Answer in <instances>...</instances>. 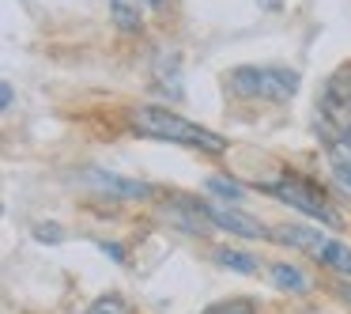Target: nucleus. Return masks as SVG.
Instances as JSON below:
<instances>
[{
  "instance_id": "8",
  "label": "nucleus",
  "mask_w": 351,
  "mask_h": 314,
  "mask_svg": "<svg viewBox=\"0 0 351 314\" xmlns=\"http://www.w3.org/2000/svg\"><path fill=\"white\" fill-rule=\"evenodd\" d=\"M152 0H110V8H114V19L121 31H136L140 19H144V8Z\"/></svg>"
},
{
  "instance_id": "14",
  "label": "nucleus",
  "mask_w": 351,
  "mask_h": 314,
  "mask_svg": "<svg viewBox=\"0 0 351 314\" xmlns=\"http://www.w3.org/2000/svg\"><path fill=\"white\" fill-rule=\"evenodd\" d=\"M204 314H257V306H253L250 299H227V303H215V306H208Z\"/></svg>"
},
{
  "instance_id": "10",
  "label": "nucleus",
  "mask_w": 351,
  "mask_h": 314,
  "mask_svg": "<svg viewBox=\"0 0 351 314\" xmlns=\"http://www.w3.org/2000/svg\"><path fill=\"white\" fill-rule=\"evenodd\" d=\"M215 261H219V265H227V269H234V273H257V258H253V254H242V250H227V246H219V250L212 254Z\"/></svg>"
},
{
  "instance_id": "4",
  "label": "nucleus",
  "mask_w": 351,
  "mask_h": 314,
  "mask_svg": "<svg viewBox=\"0 0 351 314\" xmlns=\"http://www.w3.org/2000/svg\"><path fill=\"white\" fill-rule=\"evenodd\" d=\"M317 133L336 144L340 137L351 133V87L343 80H332L321 95V106H317Z\"/></svg>"
},
{
  "instance_id": "1",
  "label": "nucleus",
  "mask_w": 351,
  "mask_h": 314,
  "mask_svg": "<svg viewBox=\"0 0 351 314\" xmlns=\"http://www.w3.org/2000/svg\"><path fill=\"white\" fill-rule=\"evenodd\" d=\"M132 129L140 137H155V140H174V144H189V148H200L208 155H223L227 152V140L219 133L204 129L197 122H185L182 114H170L162 106H140L132 110Z\"/></svg>"
},
{
  "instance_id": "9",
  "label": "nucleus",
  "mask_w": 351,
  "mask_h": 314,
  "mask_svg": "<svg viewBox=\"0 0 351 314\" xmlns=\"http://www.w3.org/2000/svg\"><path fill=\"white\" fill-rule=\"evenodd\" d=\"M87 178H95V186L114 190V193H121V197H144V193H147V186L125 182V178H117V175H102V170H87Z\"/></svg>"
},
{
  "instance_id": "11",
  "label": "nucleus",
  "mask_w": 351,
  "mask_h": 314,
  "mask_svg": "<svg viewBox=\"0 0 351 314\" xmlns=\"http://www.w3.org/2000/svg\"><path fill=\"white\" fill-rule=\"evenodd\" d=\"M317 261H325V265L340 269L343 276H351V246H343V243H332V238H328V243H325V250H321V258H317Z\"/></svg>"
},
{
  "instance_id": "12",
  "label": "nucleus",
  "mask_w": 351,
  "mask_h": 314,
  "mask_svg": "<svg viewBox=\"0 0 351 314\" xmlns=\"http://www.w3.org/2000/svg\"><path fill=\"white\" fill-rule=\"evenodd\" d=\"M272 284L276 288H283V291H306V276L298 273L295 265H272Z\"/></svg>"
},
{
  "instance_id": "16",
  "label": "nucleus",
  "mask_w": 351,
  "mask_h": 314,
  "mask_svg": "<svg viewBox=\"0 0 351 314\" xmlns=\"http://www.w3.org/2000/svg\"><path fill=\"white\" fill-rule=\"evenodd\" d=\"M34 235L49 238V243H61V227H57V223H38V227H34Z\"/></svg>"
},
{
  "instance_id": "6",
  "label": "nucleus",
  "mask_w": 351,
  "mask_h": 314,
  "mask_svg": "<svg viewBox=\"0 0 351 314\" xmlns=\"http://www.w3.org/2000/svg\"><path fill=\"white\" fill-rule=\"evenodd\" d=\"M272 238L283 246H298V250L313 254V258H321V250H325V243H328L325 235H317V231H310V227H276Z\"/></svg>"
},
{
  "instance_id": "3",
  "label": "nucleus",
  "mask_w": 351,
  "mask_h": 314,
  "mask_svg": "<svg viewBox=\"0 0 351 314\" xmlns=\"http://www.w3.org/2000/svg\"><path fill=\"white\" fill-rule=\"evenodd\" d=\"M272 190V197H280L283 205H291V208H298V212H306V216H313V220H325V223H340V216L332 212V205H328V197L317 190L313 182H306V178H298V175H287V178H280V182H272L268 186Z\"/></svg>"
},
{
  "instance_id": "15",
  "label": "nucleus",
  "mask_w": 351,
  "mask_h": 314,
  "mask_svg": "<svg viewBox=\"0 0 351 314\" xmlns=\"http://www.w3.org/2000/svg\"><path fill=\"white\" fill-rule=\"evenodd\" d=\"M208 190H212V193H223V197H230V201H238V197H242V186H234L230 178H219V175H215V178H208Z\"/></svg>"
},
{
  "instance_id": "2",
  "label": "nucleus",
  "mask_w": 351,
  "mask_h": 314,
  "mask_svg": "<svg viewBox=\"0 0 351 314\" xmlns=\"http://www.w3.org/2000/svg\"><path fill=\"white\" fill-rule=\"evenodd\" d=\"M230 91L245 95V99H268V102H287L291 95L298 91V72L295 69H280V65H268V69H234L227 76Z\"/></svg>"
},
{
  "instance_id": "5",
  "label": "nucleus",
  "mask_w": 351,
  "mask_h": 314,
  "mask_svg": "<svg viewBox=\"0 0 351 314\" xmlns=\"http://www.w3.org/2000/svg\"><path fill=\"white\" fill-rule=\"evenodd\" d=\"M208 220H212L215 227L230 231V235H242V238H265V235H272V231H268L265 223H257L253 216L238 212V208H219V205H208Z\"/></svg>"
},
{
  "instance_id": "18",
  "label": "nucleus",
  "mask_w": 351,
  "mask_h": 314,
  "mask_svg": "<svg viewBox=\"0 0 351 314\" xmlns=\"http://www.w3.org/2000/svg\"><path fill=\"white\" fill-rule=\"evenodd\" d=\"M261 4H265V8H280V0H261Z\"/></svg>"
},
{
  "instance_id": "13",
  "label": "nucleus",
  "mask_w": 351,
  "mask_h": 314,
  "mask_svg": "<svg viewBox=\"0 0 351 314\" xmlns=\"http://www.w3.org/2000/svg\"><path fill=\"white\" fill-rule=\"evenodd\" d=\"M87 314H129V303L121 295H102L87 306Z\"/></svg>"
},
{
  "instance_id": "19",
  "label": "nucleus",
  "mask_w": 351,
  "mask_h": 314,
  "mask_svg": "<svg viewBox=\"0 0 351 314\" xmlns=\"http://www.w3.org/2000/svg\"><path fill=\"white\" fill-rule=\"evenodd\" d=\"M152 4H167V0H152Z\"/></svg>"
},
{
  "instance_id": "7",
  "label": "nucleus",
  "mask_w": 351,
  "mask_h": 314,
  "mask_svg": "<svg viewBox=\"0 0 351 314\" xmlns=\"http://www.w3.org/2000/svg\"><path fill=\"white\" fill-rule=\"evenodd\" d=\"M328 167H332V175L351 190V133L340 137L336 144H328Z\"/></svg>"
},
{
  "instance_id": "17",
  "label": "nucleus",
  "mask_w": 351,
  "mask_h": 314,
  "mask_svg": "<svg viewBox=\"0 0 351 314\" xmlns=\"http://www.w3.org/2000/svg\"><path fill=\"white\" fill-rule=\"evenodd\" d=\"M0 91H4V95H0V102H4V106H12V84H4Z\"/></svg>"
}]
</instances>
